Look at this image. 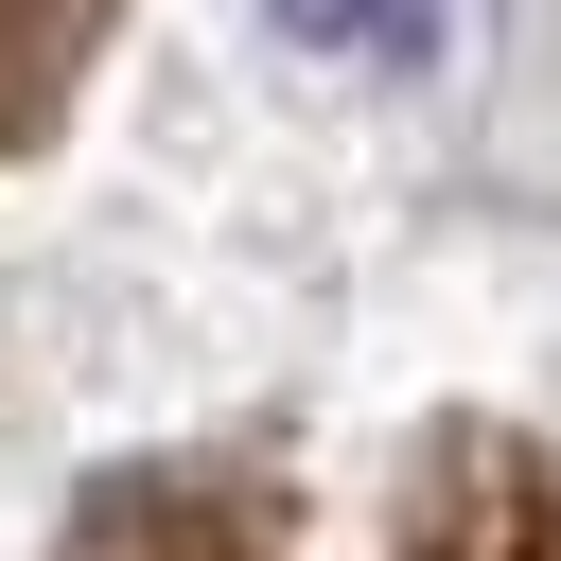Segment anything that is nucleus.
<instances>
[{"instance_id": "nucleus-1", "label": "nucleus", "mask_w": 561, "mask_h": 561, "mask_svg": "<svg viewBox=\"0 0 561 561\" xmlns=\"http://www.w3.org/2000/svg\"><path fill=\"white\" fill-rule=\"evenodd\" d=\"M280 35L333 70H403V53H438V0H280Z\"/></svg>"}]
</instances>
